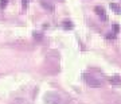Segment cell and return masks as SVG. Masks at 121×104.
I'll list each match as a JSON object with an SVG mask.
<instances>
[{
    "instance_id": "cell-1",
    "label": "cell",
    "mask_w": 121,
    "mask_h": 104,
    "mask_svg": "<svg viewBox=\"0 0 121 104\" xmlns=\"http://www.w3.org/2000/svg\"><path fill=\"white\" fill-rule=\"evenodd\" d=\"M60 101H62L60 96L55 92H47L44 95V103L46 104H60Z\"/></svg>"
},
{
    "instance_id": "cell-2",
    "label": "cell",
    "mask_w": 121,
    "mask_h": 104,
    "mask_svg": "<svg viewBox=\"0 0 121 104\" xmlns=\"http://www.w3.org/2000/svg\"><path fill=\"white\" fill-rule=\"evenodd\" d=\"M83 78H85V82H86L90 88H99L101 85H102L98 78L93 77V76H90V74H87V73L83 74Z\"/></svg>"
},
{
    "instance_id": "cell-3",
    "label": "cell",
    "mask_w": 121,
    "mask_h": 104,
    "mask_svg": "<svg viewBox=\"0 0 121 104\" xmlns=\"http://www.w3.org/2000/svg\"><path fill=\"white\" fill-rule=\"evenodd\" d=\"M94 11L97 12V15H98L102 20H106L108 19V16H106V12H105V9L104 7H101V5H95L94 7Z\"/></svg>"
},
{
    "instance_id": "cell-4",
    "label": "cell",
    "mask_w": 121,
    "mask_h": 104,
    "mask_svg": "<svg viewBox=\"0 0 121 104\" xmlns=\"http://www.w3.org/2000/svg\"><path fill=\"white\" fill-rule=\"evenodd\" d=\"M39 4L42 5V7H43V8L48 9V11H52V9H54V5H52L51 3H48V1H44V0H42V1H40V3H39Z\"/></svg>"
},
{
    "instance_id": "cell-5",
    "label": "cell",
    "mask_w": 121,
    "mask_h": 104,
    "mask_svg": "<svg viewBox=\"0 0 121 104\" xmlns=\"http://www.w3.org/2000/svg\"><path fill=\"white\" fill-rule=\"evenodd\" d=\"M109 81L112 82V84H116V85H121V77L120 76H112V77L109 78Z\"/></svg>"
},
{
    "instance_id": "cell-6",
    "label": "cell",
    "mask_w": 121,
    "mask_h": 104,
    "mask_svg": "<svg viewBox=\"0 0 121 104\" xmlns=\"http://www.w3.org/2000/svg\"><path fill=\"white\" fill-rule=\"evenodd\" d=\"M110 8H112L113 11H114V12H117V14H121V8H120V7H118L117 4H114V3H112V4H110Z\"/></svg>"
},
{
    "instance_id": "cell-7",
    "label": "cell",
    "mask_w": 121,
    "mask_h": 104,
    "mask_svg": "<svg viewBox=\"0 0 121 104\" xmlns=\"http://www.w3.org/2000/svg\"><path fill=\"white\" fill-rule=\"evenodd\" d=\"M63 27L67 28V30H70V28H73V23L69 22V20H65V22H63Z\"/></svg>"
},
{
    "instance_id": "cell-8",
    "label": "cell",
    "mask_w": 121,
    "mask_h": 104,
    "mask_svg": "<svg viewBox=\"0 0 121 104\" xmlns=\"http://www.w3.org/2000/svg\"><path fill=\"white\" fill-rule=\"evenodd\" d=\"M22 103H23V99H15V100H12L11 104H22Z\"/></svg>"
},
{
    "instance_id": "cell-9",
    "label": "cell",
    "mask_w": 121,
    "mask_h": 104,
    "mask_svg": "<svg viewBox=\"0 0 121 104\" xmlns=\"http://www.w3.org/2000/svg\"><path fill=\"white\" fill-rule=\"evenodd\" d=\"M7 3H8L7 0H0V7H1V8H4L5 5H7Z\"/></svg>"
},
{
    "instance_id": "cell-10",
    "label": "cell",
    "mask_w": 121,
    "mask_h": 104,
    "mask_svg": "<svg viewBox=\"0 0 121 104\" xmlns=\"http://www.w3.org/2000/svg\"><path fill=\"white\" fill-rule=\"evenodd\" d=\"M113 31H114V33H118V31H120V27H118V24H113Z\"/></svg>"
},
{
    "instance_id": "cell-11",
    "label": "cell",
    "mask_w": 121,
    "mask_h": 104,
    "mask_svg": "<svg viewBox=\"0 0 121 104\" xmlns=\"http://www.w3.org/2000/svg\"><path fill=\"white\" fill-rule=\"evenodd\" d=\"M28 1H30V0H22V5H23V8H27V4H28Z\"/></svg>"
},
{
    "instance_id": "cell-12",
    "label": "cell",
    "mask_w": 121,
    "mask_h": 104,
    "mask_svg": "<svg viewBox=\"0 0 121 104\" xmlns=\"http://www.w3.org/2000/svg\"><path fill=\"white\" fill-rule=\"evenodd\" d=\"M106 38H108V39H113V38H116V34H108V35H106Z\"/></svg>"
},
{
    "instance_id": "cell-13",
    "label": "cell",
    "mask_w": 121,
    "mask_h": 104,
    "mask_svg": "<svg viewBox=\"0 0 121 104\" xmlns=\"http://www.w3.org/2000/svg\"><path fill=\"white\" fill-rule=\"evenodd\" d=\"M34 35H35V38H36V39H42V35L38 34V33H34Z\"/></svg>"
}]
</instances>
